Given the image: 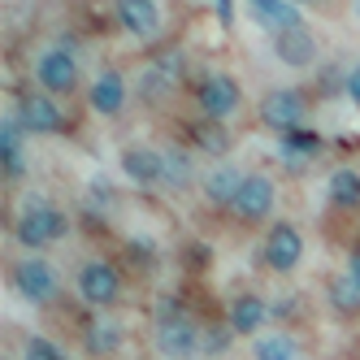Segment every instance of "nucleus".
<instances>
[{"instance_id": "0eeeda50", "label": "nucleus", "mask_w": 360, "mask_h": 360, "mask_svg": "<svg viewBox=\"0 0 360 360\" xmlns=\"http://www.w3.org/2000/svg\"><path fill=\"white\" fill-rule=\"evenodd\" d=\"M274 204H278V187H274V178L269 174H243V187L235 195V217L239 221H265L274 213Z\"/></svg>"}, {"instance_id": "2f4dec72", "label": "nucleus", "mask_w": 360, "mask_h": 360, "mask_svg": "<svg viewBox=\"0 0 360 360\" xmlns=\"http://www.w3.org/2000/svg\"><path fill=\"white\" fill-rule=\"evenodd\" d=\"M295 313V304L291 300H282V304H274V317H291Z\"/></svg>"}, {"instance_id": "412c9836", "label": "nucleus", "mask_w": 360, "mask_h": 360, "mask_svg": "<svg viewBox=\"0 0 360 360\" xmlns=\"http://www.w3.org/2000/svg\"><path fill=\"white\" fill-rule=\"evenodd\" d=\"M330 308L334 313H343V317H356L360 313V282L352 278V274H343V278H330Z\"/></svg>"}, {"instance_id": "473e14b6", "label": "nucleus", "mask_w": 360, "mask_h": 360, "mask_svg": "<svg viewBox=\"0 0 360 360\" xmlns=\"http://www.w3.org/2000/svg\"><path fill=\"white\" fill-rule=\"evenodd\" d=\"M291 5H308V0H291Z\"/></svg>"}, {"instance_id": "7ed1b4c3", "label": "nucleus", "mask_w": 360, "mask_h": 360, "mask_svg": "<svg viewBox=\"0 0 360 360\" xmlns=\"http://www.w3.org/2000/svg\"><path fill=\"white\" fill-rule=\"evenodd\" d=\"M35 83L44 96H65L79 87V61H74L70 48H44V53L35 57Z\"/></svg>"}, {"instance_id": "393cba45", "label": "nucleus", "mask_w": 360, "mask_h": 360, "mask_svg": "<svg viewBox=\"0 0 360 360\" xmlns=\"http://www.w3.org/2000/svg\"><path fill=\"white\" fill-rule=\"evenodd\" d=\"M195 165H191V152L187 148H165V183L169 187H191Z\"/></svg>"}, {"instance_id": "7c9ffc66", "label": "nucleus", "mask_w": 360, "mask_h": 360, "mask_svg": "<svg viewBox=\"0 0 360 360\" xmlns=\"http://www.w3.org/2000/svg\"><path fill=\"white\" fill-rule=\"evenodd\" d=\"M347 274L360 282V248H352V256H347Z\"/></svg>"}, {"instance_id": "f03ea898", "label": "nucleus", "mask_w": 360, "mask_h": 360, "mask_svg": "<svg viewBox=\"0 0 360 360\" xmlns=\"http://www.w3.org/2000/svg\"><path fill=\"white\" fill-rule=\"evenodd\" d=\"M195 105H200V117L209 122H230L239 109H243V87L230 79V74H204L200 87H195Z\"/></svg>"}, {"instance_id": "6ab92c4d", "label": "nucleus", "mask_w": 360, "mask_h": 360, "mask_svg": "<svg viewBox=\"0 0 360 360\" xmlns=\"http://www.w3.org/2000/svg\"><path fill=\"white\" fill-rule=\"evenodd\" d=\"M326 195H330V204L334 209H356L360 204V174L356 169H334L330 174V183H326Z\"/></svg>"}, {"instance_id": "a211bd4d", "label": "nucleus", "mask_w": 360, "mask_h": 360, "mask_svg": "<svg viewBox=\"0 0 360 360\" xmlns=\"http://www.w3.org/2000/svg\"><path fill=\"white\" fill-rule=\"evenodd\" d=\"M282 161H291V165H304V161H313L317 157V152H321V135L317 131H304V126H300V131H287V135H282Z\"/></svg>"}, {"instance_id": "20e7f679", "label": "nucleus", "mask_w": 360, "mask_h": 360, "mask_svg": "<svg viewBox=\"0 0 360 360\" xmlns=\"http://www.w3.org/2000/svg\"><path fill=\"white\" fill-rule=\"evenodd\" d=\"M9 278H13V291L27 304H48V300H57V291H61L57 269L48 261H39V256H22Z\"/></svg>"}, {"instance_id": "423d86ee", "label": "nucleus", "mask_w": 360, "mask_h": 360, "mask_svg": "<svg viewBox=\"0 0 360 360\" xmlns=\"http://www.w3.org/2000/svg\"><path fill=\"white\" fill-rule=\"evenodd\" d=\"M74 287H79L83 304L105 308V304H113V300L122 295V274H117L109 261H87V265H79V278H74Z\"/></svg>"}, {"instance_id": "f8f14e48", "label": "nucleus", "mask_w": 360, "mask_h": 360, "mask_svg": "<svg viewBox=\"0 0 360 360\" xmlns=\"http://www.w3.org/2000/svg\"><path fill=\"white\" fill-rule=\"evenodd\" d=\"M122 174L131 178V183H139V187L165 183V152H157V148H143V143L126 148V152H122Z\"/></svg>"}, {"instance_id": "c85d7f7f", "label": "nucleus", "mask_w": 360, "mask_h": 360, "mask_svg": "<svg viewBox=\"0 0 360 360\" xmlns=\"http://www.w3.org/2000/svg\"><path fill=\"white\" fill-rule=\"evenodd\" d=\"M347 100H352V105H360V65L347 74Z\"/></svg>"}, {"instance_id": "b1692460", "label": "nucleus", "mask_w": 360, "mask_h": 360, "mask_svg": "<svg viewBox=\"0 0 360 360\" xmlns=\"http://www.w3.org/2000/svg\"><path fill=\"white\" fill-rule=\"evenodd\" d=\"M295 339L291 334H256L252 339V360H295Z\"/></svg>"}, {"instance_id": "5701e85b", "label": "nucleus", "mask_w": 360, "mask_h": 360, "mask_svg": "<svg viewBox=\"0 0 360 360\" xmlns=\"http://www.w3.org/2000/svg\"><path fill=\"white\" fill-rule=\"evenodd\" d=\"M83 347H87L91 356L117 352V347H122V326H113V321H91V326L83 330Z\"/></svg>"}, {"instance_id": "f257e3e1", "label": "nucleus", "mask_w": 360, "mask_h": 360, "mask_svg": "<svg viewBox=\"0 0 360 360\" xmlns=\"http://www.w3.org/2000/svg\"><path fill=\"white\" fill-rule=\"evenodd\" d=\"M70 230L65 213L57 209V204H48V200H27L22 204V213H18V226H13V235L22 248H44V243H53L61 239Z\"/></svg>"}, {"instance_id": "6e6552de", "label": "nucleus", "mask_w": 360, "mask_h": 360, "mask_svg": "<svg viewBox=\"0 0 360 360\" xmlns=\"http://www.w3.org/2000/svg\"><path fill=\"white\" fill-rule=\"evenodd\" d=\"M308 113V96L295 91V87H278L261 100V122L274 126L278 135H287V131H300V122Z\"/></svg>"}, {"instance_id": "dca6fc26", "label": "nucleus", "mask_w": 360, "mask_h": 360, "mask_svg": "<svg viewBox=\"0 0 360 360\" xmlns=\"http://www.w3.org/2000/svg\"><path fill=\"white\" fill-rule=\"evenodd\" d=\"M274 53H278L282 65L304 70V65L317 61V39H313L308 27H300V31H287V35H274Z\"/></svg>"}, {"instance_id": "f3484780", "label": "nucleus", "mask_w": 360, "mask_h": 360, "mask_svg": "<svg viewBox=\"0 0 360 360\" xmlns=\"http://www.w3.org/2000/svg\"><path fill=\"white\" fill-rule=\"evenodd\" d=\"M200 183H204V195L226 209V204H235V195H239V187H243V174H239V169H230V165H217V169L204 174Z\"/></svg>"}, {"instance_id": "72a5a7b5", "label": "nucleus", "mask_w": 360, "mask_h": 360, "mask_svg": "<svg viewBox=\"0 0 360 360\" xmlns=\"http://www.w3.org/2000/svg\"><path fill=\"white\" fill-rule=\"evenodd\" d=\"M356 18H360V0H356Z\"/></svg>"}, {"instance_id": "2eb2a0df", "label": "nucleus", "mask_w": 360, "mask_h": 360, "mask_svg": "<svg viewBox=\"0 0 360 360\" xmlns=\"http://www.w3.org/2000/svg\"><path fill=\"white\" fill-rule=\"evenodd\" d=\"M252 18L261 22L265 31L274 35H287V31H300L304 18H300V5H291V0H248Z\"/></svg>"}, {"instance_id": "4be33fe9", "label": "nucleus", "mask_w": 360, "mask_h": 360, "mask_svg": "<svg viewBox=\"0 0 360 360\" xmlns=\"http://www.w3.org/2000/svg\"><path fill=\"white\" fill-rule=\"evenodd\" d=\"M204 152H213V157H221V152H230V131H226V122H209V117H200L191 122V131H187Z\"/></svg>"}, {"instance_id": "a878e982", "label": "nucleus", "mask_w": 360, "mask_h": 360, "mask_svg": "<svg viewBox=\"0 0 360 360\" xmlns=\"http://www.w3.org/2000/svg\"><path fill=\"white\" fill-rule=\"evenodd\" d=\"M230 339H235L230 326H209V330H204V356H221L230 347Z\"/></svg>"}, {"instance_id": "c756f323", "label": "nucleus", "mask_w": 360, "mask_h": 360, "mask_svg": "<svg viewBox=\"0 0 360 360\" xmlns=\"http://www.w3.org/2000/svg\"><path fill=\"white\" fill-rule=\"evenodd\" d=\"M217 18L230 27V22H235V0H217Z\"/></svg>"}, {"instance_id": "cd10ccee", "label": "nucleus", "mask_w": 360, "mask_h": 360, "mask_svg": "<svg viewBox=\"0 0 360 360\" xmlns=\"http://www.w3.org/2000/svg\"><path fill=\"white\" fill-rule=\"evenodd\" d=\"M321 87H326V91H339V87H343V91H347V74H339V70L326 65V70H321Z\"/></svg>"}, {"instance_id": "aec40b11", "label": "nucleus", "mask_w": 360, "mask_h": 360, "mask_svg": "<svg viewBox=\"0 0 360 360\" xmlns=\"http://www.w3.org/2000/svg\"><path fill=\"white\" fill-rule=\"evenodd\" d=\"M0 169H5V178H22V126L18 122L0 126Z\"/></svg>"}, {"instance_id": "bb28decb", "label": "nucleus", "mask_w": 360, "mask_h": 360, "mask_svg": "<svg viewBox=\"0 0 360 360\" xmlns=\"http://www.w3.org/2000/svg\"><path fill=\"white\" fill-rule=\"evenodd\" d=\"M27 360H65V352L53 343V339H27Z\"/></svg>"}, {"instance_id": "ddd939ff", "label": "nucleus", "mask_w": 360, "mask_h": 360, "mask_svg": "<svg viewBox=\"0 0 360 360\" xmlns=\"http://www.w3.org/2000/svg\"><path fill=\"white\" fill-rule=\"evenodd\" d=\"M87 105L100 113V117H117L126 109V79L117 70H100L91 87H87Z\"/></svg>"}, {"instance_id": "9b49d317", "label": "nucleus", "mask_w": 360, "mask_h": 360, "mask_svg": "<svg viewBox=\"0 0 360 360\" xmlns=\"http://www.w3.org/2000/svg\"><path fill=\"white\" fill-rule=\"evenodd\" d=\"M274 317V304L269 300H261V295H235L230 300V308H226V326L235 330V334H261V326Z\"/></svg>"}, {"instance_id": "9d476101", "label": "nucleus", "mask_w": 360, "mask_h": 360, "mask_svg": "<svg viewBox=\"0 0 360 360\" xmlns=\"http://www.w3.org/2000/svg\"><path fill=\"white\" fill-rule=\"evenodd\" d=\"M18 126H22V131H35V135H57L61 126H65V117H61L53 96L31 91V96L18 100Z\"/></svg>"}, {"instance_id": "4468645a", "label": "nucleus", "mask_w": 360, "mask_h": 360, "mask_svg": "<svg viewBox=\"0 0 360 360\" xmlns=\"http://www.w3.org/2000/svg\"><path fill=\"white\" fill-rule=\"evenodd\" d=\"M117 22L135 39H157L161 35V9H157V0H117Z\"/></svg>"}, {"instance_id": "39448f33", "label": "nucleus", "mask_w": 360, "mask_h": 360, "mask_svg": "<svg viewBox=\"0 0 360 360\" xmlns=\"http://www.w3.org/2000/svg\"><path fill=\"white\" fill-rule=\"evenodd\" d=\"M261 256H265V265L274 274H291L304 261V235H300L291 221H274L269 235H265V243H261Z\"/></svg>"}, {"instance_id": "1a4fd4ad", "label": "nucleus", "mask_w": 360, "mask_h": 360, "mask_svg": "<svg viewBox=\"0 0 360 360\" xmlns=\"http://www.w3.org/2000/svg\"><path fill=\"white\" fill-rule=\"evenodd\" d=\"M157 352L165 360H191L204 356V330L191 317H178V321H161L157 326Z\"/></svg>"}]
</instances>
